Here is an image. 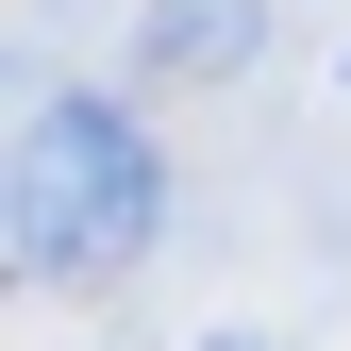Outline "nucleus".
<instances>
[{
  "instance_id": "nucleus-1",
  "label": "nucleus",
  "mask_w": 351,
  "mask_h": 351,
  "mask_svg": "<svg viewBox=\"0 0 351 351\" xmlns=\"http://www.w3.org/2000/svg\"><path fill=\"white\" fill-rule=\"evenodd\" d=\"M167 217V167L117 101H84V84H51V101L17 117V251L34 285H84V268H134Z\"/></svg>"
},
{
  "instance_id": "nucleus-2",
  "label": "nucleus",
  "mask_w": 351,
  "mask_h": 351,
  "mask_svg": "<svg viewBox=\"0 0 351 351\" xmlns=\"http://www.w3.org/2000/svg\"><path fill=\"white\" fill-rule=\"evenodd\" d=\"M201 351H268V335H201Z\"/></svg>"
}]
</instances>
